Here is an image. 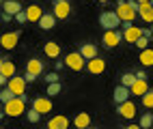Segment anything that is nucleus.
I'll list each match as a JSON object with an SVG mask.
<instances>
[{
    "label": "nucleus",
    "mask_w": 153,
    "mask_h": 129,
    "mask_svg": "<svg viewBox=\"0 0 153 129\" xmlns=\"http://www.w3.org/2000/svg\"><path fill=\"white\" fill-rule=\"evenodd\" d=\"M24 108H26V95H17V97L11 99V101L4 103V114L17 118V116H22V114L26 112Z\"/></svg>",
    "instance_id": "f257e3e1"
},
{
    "label": "nucleus",
    "mask_w": 153,
    "mask_h": 129,
    "mask_svg": "<svg viewBox=\"0 0 153 129\" xmlns=\"http://www.w3.org/2000/svg\"><path fill=\"white\" fill-rule=\"evenodd\" d=\"M121 24V17H119V13L117 11H104L99 15V26L104 28V30H114V28H119Z\"/></svg>",
    "instance_id": "f03ea898"
},
{
    "label": "nucleus",
    "mask_w": 153,
    "mask_h": 129,
    "mask_svg": "<svg viewBox=\"0 0 153 129\" xmlns=\"http://www.w3.org/2000/svg\"><path fill=\"white\" fill-rule=\"evenodd\" d=\"M117 13H119V17H121V22L127 24V22H134V19H136V13H138V11H136V9H131L129 2H125V0H119Z\"/></svg>",
    "instance_id": "7ed1b4c3"
},
{
    "label": "nucleus",
    "mask_w": 153,
    "mask_h": 129,
    "mask_svg": "<svg viewBox=\"0 0 153 129\" xmlns=\"http://www.w3.org/2000/svg\"><path fill=\"white\" fill-rule=\"evenodd\" d=\"M140 37H142V28L140 26H134V22L123 24V39L127 43H136Z\"/></svg>",
    "instance_id": "20e7f679"
},
{
    "label": "nucleus",
    "mask_w": 153,
    "mask_h": 129,
    "mask_svg": "<svg viewBox=\"0 0 153 129\" xmlns=\"http://www.w3.org/2000/svg\"><path fill=\"white\" fill-rule=\"evenodd\" d=\"M65 65L69 69H74V71H82L84 65H86V58L80 54V52H71V54L65 56Z\"/></svg>",
    "instance_id": "39448f33"
},
{
    "label": "nucleus",
    "mask_w": 153,
    "mask_h": 129,
    "mask_svg": "<svg viewBox=\"0 0 153 129\" xmlns=\"http://www.w3.org/2000/svg\"><path fill=\"white\" fill-rule=\"evenodd\" d=\"M101 41H104V45H106V47H117L121 41H123V32L117 30V28H114V30H106Z\"/></svg>",
    "instance_id": "423d86ee"
},
{
    "label": "nucleus",
    "mask_w": 153,
    "mask_h": 129,
    "mask_svg": "<svg viewBox=\"0 0 153 129\" xmlns=\"http://www.w3.org/2000/svg\"><path fill=\"white\" fill-rule=\"evenodd\" d=\"M26 77L22 75V77H19V75H13V77H9V88H11V91L15 93V95H24V91H26Z\"/></svg>",
    "instance_id": "0eeeda50"
},
{
    "label": "nucleus",
    "mask_w": 153,
    "mask_h": 129,
    "mask_svg": "<svg viewBox=\"0 0 153 129\" xmlns=\"http://www.w3.org/2000/svg\"><path fill=\"white\" fill-rule=\"evenodd\" d=\"M86 69L93 75H99V73L106 71V60H104V58H99V56H95V58H91V60H86Z\"/></svg>",
    "instance_id": "6e6552de"
},
{
    "label": "nucleus",
    "mask_w": 153,
    "mask_h": 129,
    "mask_svg": "<svg viewBox=\"0 0 153 129\" xmlns=\"http://www.w3.org/2000/svg\"><path fill=\"white\" fill-rule=\"evenodd\" d=\"M129 95H131V88H129V86H125V84H119V86L114 88V93H112V99H114V103L119 105V103L127 101Z\"/></svg>",
    "instance_id": "1a4fd4ad"
},
{
    "label": "nucleus",
    "mask_w": 153,
    "mask_h": 129,
    "mask_svg": "<svg viewBox=\"0 0 153 129\" xmlns=\"http://www.w3.org/2000/svg\"><path fill=\"white\" fill-rule=\"evenodd\" d=\"M117 112H119L121 118H134L136 116V105L127 99V101H123V103L117 105Z\"/></svg>",
    "instance_id": "9d476101"
},
{
    "label": "nucleus",
    "mask_w": 153,
    "mask_h": 129,
    "mask_svg": "<svg viewBox=\"0 0 153 129\" xmlns=\"http://www.w3.org/2000/svg\"><path fill=\"white\" fill-rule=\"evenodd\" d=\"M33 108L39 110L41 114H48V112H52V99L50 97H37L33 101Z\"/></svg>",
    "instance_id": "9b49d317"
},
{
    "label": "nucleus",
    "mask_w": 153,
    "mask_h": 129,
    "mask_svg": "<svg viewBox=\"0 0 153 129\" xmlns=\"http://www.w3.org/2000/svg\"><path fill=\"white\" fill-rule=\"evenodd\" d=\"M19 41V32H4L2 37H0V43H2L4 49H13Z\"/></svg>",
    "instance_id": "f8f14e48"
},
{
    "label": "nucleus",
    "mask_w": 153,
    "mask_h": 129,
    "mask_svg": "<svg viewBox=\"0 0 153 129\" xmlns=\"http://www.w3.org/2000/svg\"><path fill=\"white\" fill-rule=\"evenodd\" d=\"M138 15L145 19L147 24H153V4H151V2H140Z\"/></svg>",
    "instance_id": "ddd939ff"
},
{
    "label": "nucleus",
    "mask_w": 153,
    "mask_h": 129,
    "mask_svg": "<svg viewBox=\"0 0 153 129\" xmlns=\"http://www.w3.org/2000/svg\"><path fill=\"white\" fill-rule=\"evenodd\" d=\"M58 19H67L69 13H71V7L69 2H54V11H52Z\"/></svg>",
    "instance_id": "4468645a"
},
{
    "label": "nucleus",
    "mask_w": 153,
    "mask_h": 129,
    "mask_svg": "<svg viewBox=\"0 0 153 129\" xmlns=\"http://www.w3.org/2000/svg\"><path fill=\"white\" fill-rule=\"evenodd\" d=\"M56 19H58V17H56L54 13H43L41 19H39V26H41L43 30H52L54 24H56Z\"/></svg>",
    "instance_id": "2eb2a0df"
},
{
    "label": "nucleus",
    "mask_w": 153,
    "mask_h": 129,
    "mask_svg": "<svg viewBox=\"0 0 153 129\" xmlns=\"http://www.w3.org/2000/svg\"><path fill=\"white\" fill-rule=\"evenodd\" d=\"M67 125H69L67 116H54L48 121V129H67Z\"/></svg>",
    "instance_id": "dca6fc26"
},
{
    "label": "nucleus",
    "mask_w": 153,
    "mask_h": 129,
    "mask_svg": "<svg viewBox=\"0 0 153 129\" xmlns=\"http://www.w3.org/2000/svg\"><path fill=\"white\" fill-rule=\"evenodd\" d=\"M0 75L13 77V75H15V65H13L11 60H7V58H2V60H0Z\"/></svg>",
    "instance_id": "f3484780"
},
{
    "label": "nucleus",
    "mask_w": 153,
    "mask_h": 129,
    "mask_svg": "<svg viewBox=\"0 0 153 129\" xmlns=\"http://www.w3.org/2000/svg\"><path fill=\"white\" fill-rule=\"evenodd\" d=\"M149 91V84H147V80H142V77H138V80L131 84V95H138V97H142Z\"/></svg>",
    "instance_id": "a211bd4d"
},
{
    "label": "nucleus",
    "mask_w": 153,
    "mask_h": 129,
    "mask_svg": "<svg viewBox=\"0 0 153 129\" xmlns=\"http://www.w3.org/2000/svg\"><path fill=\"white\" fill-rule=\"evenodd\" d=\"M2 11H7L9 15H17L19 11H22V4H19V0H4Z\"/></svg>",
    "instance_id": "6ab92c4d"
},
{
    "label": "nucleus",
    "mask_w": 153,
    "mask_h": 129,
    "mask_svg": "<svg viewBox=\"0 0 153 129\" xmlns=\"http://www.w3.org/2000/svg\"><path fill=\"white\" fill-rule=\"evenodd\" d=\"M26 71L35 73V75H41L43 73V63L39 60V58H30V60L26 63Z\"/></svg>",
    "instance_id": "aec40b11"
},
{
    "label": "nucleus",
    "mask_w": 153,
    "mask_h": 129,
    "mask_svg": "<svg viewBox=\"0 0 153 129\" xmlns=\"http://www.w3.org/2000/svg\"><path fill=\"white\" fill-rule=\"evenodd\" d=\"M140 65L142 67H153V49L151 47H145V49H140Z\"/></svg>",
    "instance_id": "412c9836"
},
{
    "label": "nucleus",
    "mask_w": 153,
    "mask_h": 129,
    "mask_svg": "<svg viewBox=\"0 0 153 129\" xmlns=\"http://www.w3.org/2000/svg\"><path fill=\"white\" fill-rule=\"evenodd\" d=\"M80 54H82L86 60H91V58L97 56V47L93 43H82V45H80Z\"/></svg>",
    "instance_id": "4be33fe9"
},
{
    "label": "nucleus",
    "mask_w": 153,
    "mask_h": 129,
    "mask_svg": "<svg viewBox=\"0 0 153 129\" xmlns=\"http://www.w3.org/2000/svg\"><path fill=\"white\" fill-rule=\"evenodd\" d=\"M26 11H28V19H30V22H37L39 24V19H41V15H43V9L39 4H30Z\"/></svg>",
    "instance_id": "5701e85b"
},
{
    "label": "nucleus",
    "mask_w": 153,
    "mask_h": 129,
    "mask_svg": "<svg viewBox=\"0 0 153 129\" xmlns=\"http://www.w3.org/2000/svg\"><path fill=\"white\" fill-rule=\"evenodd\" d=\"M43 52H45V56H50V58H56V56L60 54V45L54 43V41H48V43L43 45Z\"/></svg>",
    "instance_id": "b1692460"
},
{
    "label": "nucleus",
    "mask_w": 153,
    "mask_h": 129,
    "mask_svg": "<svg viewBox=\"0 0 153 129\" xmlns=\"http://www.w3.org/2000/svg\"><path fill=\"white\" fill-rule=\"evenodd\" d=\"M74 125H76L78 129H84V127H88V125H91V116H88L86 112H80V114L74 118Z\"/></svg>",
    "instance_id": "393cba45"
},
{
    "label": "nucleus",
    "mask_w": 153,
    "mask_h": 129,
    "mask_svg": "<svg viewBox=\"0 0 153 129\" xmlns=\"http://www.w3.org/2000/svg\"><path fill=\"white\" fill-rule=\"evenodd\" d=\"M140 99H142V105H145L147 110H149V108H153V88H149V91L142 95Z\"/></svg>",
    "instance_id": "a878e982"
},
{
    "label": "nucleus",
    "mask_w": 153,
    "mask_h": 129,
    "mask_svg": "<svg viewBox=\"0 0 153 129\" xmlns=\"http://www.w3.org/2000/svg\"><path fill=\"white\" fill-rule=\"evenodd\" d=\"M13 97H17L13 91H11V88H9V86H2V93H0V99H2V103H7V101H11V99Z\"/></svg>",
    "instance_id": "bb28decb"
},
{
    "label": "nucleus",
    "mask_w": 153,
    "mask_h": 129,
    "mask_svg": "<svg viewBox=\"0 0 153 129\" xmlns=\"http://www.w3.org/2000/svg\"><path fill=\"white\" fill-rule=\"evenodd\" d=\"M60 91H63V84H60V82H52V84H48V91H45V95H50V97H52V95H58Z\"/></svg>",
    "instance_id": "cd10ccee"
},
{
    "label": "nucleus",
    "mask_w": 153,
    "mask_h": 129,
    "mask_svg": "<svg viewBox=\"0 0 153 129\" xmlns=\"http://www.w3.org/2000/svg\"><path fill=\"white\" fill-rule=\"evenodd\" d=\"M136 80H138L136 73H123V75H121V84H125V86H129V88H131V84H134Z\"/></svg>",
    "instance_id": "c85d7f7f"
},
{
    "label": "nucleus",
    "mask_w": 153,
    "mask_h": 129,
    "mask_svg": "<svg viewBox=\"0 0 153 129\" xmlns=\"http://www.w3.org/2000/svg\"><path fill=\"white\" fill-rule=\"evenodd\" d=\"M138 125H140V129H147V127H151V125H153V116H151L149 112H147V114H142Z\"/></svg>",
    "instance_id": "c756f323"
},
{
    "label": "nucleus",
    "mask_w": 153,
    "mask_h": 129,
    "mask_svg": "<svg viewBox=\"0 0 153 129\" xmlns=\"http://www.w3.org/2000/svg\"><path fill=\"white\" fill-rule=\"evenodd\" d=\"M26 116H28V121H30V123H39V118H41V112L35 110V108H30V110L26 112Z\"/></svg>",
    "instance_id": "7c9ffc66"
},
{
    "label": "nucleus",
    "mask_w": 153,
    "mask_h": 129,
    "mask_svg": "<svg viewBox=\"0 0 153 129\" xmlns=\"http://www.w3.org/2000/svg\"><path fill=\"white\" fill-rule=\"evenodd\" d=\"M15 17V22L17 24H26V22H30V19H28V11H26V9H22V11H19L17 15H13Z\"/></svg>",
    "instance_id": "2f4dec72"
},
{
    "label": "nucleus",
    "mask_w": 153,
    "mask_h": 129,
    "mask_svg": "<svg viewBox=\"0 0 153 129\" xmlns=\"http://www.w3.org/2000/svg\"><path fill=\"white\" fill-rule=\"evenodd\" d=\"M149 39H151V37H145V35H142L134 45H136V47H140V49H145V47H149Z\"/></svg>",
    "instance_id": "473e14b6"
},
{
    "label": "nucleus",
    "mask_w": 153,
    "mask_h": 129,
    "mask_svg": "<svg viewBox=\"0 0 153 129\" xmlns=\"http://www.w3.org/2000/svg\"><path fill=\"white\" fill-rule=\"evenodd\" d=\"M58 77H60V75H58L56 71H52V73H45V82H48V84H52V82H58Z\"/></svg>",
    "instance_id": "72a5a7b5"
},
{
    "label": "nucleus",
    "mask_w": 153,
    "mask_h": 129,
    "mask_svg": "<svg viewBox=\"0 0 153 129\" xmlns=\"http://www.w3.org/2000/svg\"><path fill=\"white\" fill-rule=\"evenodd\" d=\"M24 77H26V82L30 84V82H35V80H37L39 75H35V73H30V71H26V73H24Z\"/></svg>",
    "instance_id": "f704fd0d"
},
{
    "label": "nucleus",
    "mask_w": 153,
    "mask_h": 129,
    "mask_svg": "<svg viewBox=\"0 0 153 129\" xmlns=\"http://www.w3.org/2000/svg\"><path fill=\"white\" fill-rule=\"evenodd\" d=\"M142 35H145V37H153V32H151V28H142Z\"/></svg>",
    "instance_id": "c9c22d12"
},
{
    "label": "nucleus",
    "mask_w": 153,
    "mask_h": 129,
    "mask_svg": "<svg viewBox=\"0 0 153 129\" xmlns=\"http://www.w3.org/2000/svg\"><path fill=\"white\" fill-rule=\"evenodd\" d=\"M136 77H142V80H147V73H145V71H142V69H140V71L136 73Z\"/></svg>",
    "instance_id": "e433bc0d"
},
{
    "label": "nucleus",
    "mask_w": 153,
    "mask_h": 129,
    "mask_svg": "<svg viewBox=\"0 0 153 129\" xmlns=\"http://www.w3.org/2000/svg\"><path fill=\"white\" fill-rule=\"evenodd\" d=\"M54 2H69V0H54Z\"/></svg>",
    "instance_id": "4c0bfd02"
},
{
    "label": "nucleus",
    "mask_w": 153,
    "mask_h": 129,
    "mask_svg": "<svg viewBox=\"0 0 153 129\" xmlns=\"http://www.w3.org/2000/svg\"><path fill=\"white\" fill-rule=\"evenodd\" d=\"M138 2H151V0H138Z\"/></svg>",
    "instance_id": "58836bf2"
},
{
    "label": "nucleus",
    "mask_w": 153,
    "mask_h": 129,
    "mask_svg": "<svg viewBox=\"0 0 153 129\" xmlns=\"http://www.w3.org/2000/svg\"><path fill=\"white\" fill-rule=\"evenodd\" d=\"M97 2H108V0H97Z\"/></svg>",
    "instance_id": "ea45409f"
},
{
    "label": "nucleus",
    "mask_w": 153,
    "mask_h": 129,
    "mask_svg": "<svg viewBox=\"0 0 153 129\" xmlns=\"http://www.w3.org/2000/svg\"><path fill=\"white\" fill-rule=\"evenodd\" d=\"M151 32H153V26H151Z\"/></svg>",
    "instance_id": "a19ab883"
},
{
    "label": "nucleus",
    "mask_w": 153,
    "mask_h": 129,
    "mask_svg": "<svg viewBox=\"0 0 153 129\" xmlns=\"http://www.w3.org/2000/svg\"><path fill=\"white\" fill-rule=\"evenodd\" d=\"M151 4H153V0H151Z\"/></svg>",
    "instance_id": "79ce46f5"
}]
</instances>
